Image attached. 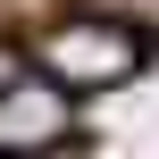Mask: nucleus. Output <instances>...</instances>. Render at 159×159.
Returning <instances> with one entry per match:
<instances>
[{
  "label": "nucleus",
  "instance_id": "obj_1",
  "mask_svg": "<svg viewBox=\"0 0 159 159\" xmlns=\"http://www.w3.org/2000/svg\"><path fill=\"white\" fill-rule=\"evenodd\" d=\"M143 59H151L143 34L117 25V17H67V25H50V34L34 42V67L59 75L67 92H109V84H126Z\"/></svg>",
  "mask_w": 159,
  "mask_h": 159
},
{
  "label": "nucleus",
  "instance_id": "obj_2",
  "mask_svg": "<svg viewBox=\"0 0 159 159\" xmlns=\"http://www.w3.org/2000/svg\"><path fill=\"white\" fill-rule=\"evenodd\" d=\"M75 126V92L59 75H17L0 92V151H50Z\"/></svg>",
  "mask_w": 159,
  "mask_h": 159
},
{
  "label": "nucleus",
  "instance_id": "obj_3",
  "mask_svg": "<svg viewBox=\"0 0 159 159\" xmlns=\"http://www.w3.org/2000/svg\"><path fill=\"white\" fill-rule=\"evenodd\" d=\"M8 84H17V50L0 42V92H8Z\"/></svg>",
  "mask_w": 159,
  "mask_h": 159
},
{
  "label": "nucleus",
  "instance_id": "obj_4",
  "mask_svg": "<svg viewBox=\"0 0 159 159\" xmlns=\"http://www.w3.org/2000/svg\"><path fill=\"white\" fill-rule=\"evenodd\" d=\"M126 8H134V0H126ZM143 17H159V0H143Z\"/></svg>",
  "mask_w": 159,
  "mask_h": 159
}]
</instances>
